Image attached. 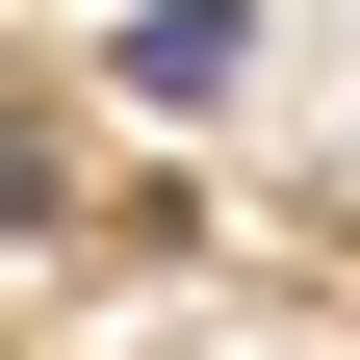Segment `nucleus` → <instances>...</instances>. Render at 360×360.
<instances>
[{
	"instance_id": "f257e3e1",
	"label": "nucleus",
	"mask_w": 360,
	"mask_h": 360,
	"mask_svg": "<svg viewBox=\"0 0 360 360\" xmlns=\"http://www.w3.org/2000/svg\"><path fill=\"white\" fill-rule=\"evenodd\" d=\"M232 52H257L232 0H129V103H232Z\"/></svg>"
}]
</instances>
